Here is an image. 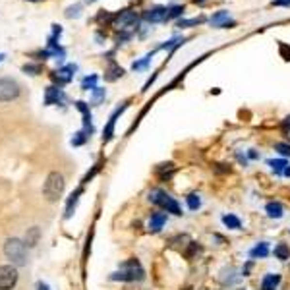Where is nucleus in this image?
Returning a JSON list of instances; mask_svg holds the SVG:
<instances>
[{"instance_id":"9d476101","label":"nucleus","mask_w":290,"mask_h":290,"mask_svg":"<svg viewBox=\"0 0 290 290\" xmlns=\"http://www.w3.org/2000/svg\"><path fill=\"white\" fill-rule=\"evenodd\" d=\"M166 221H168V213H164V211H161V209H159V211H153L151 217H149V223H147L149 232H153V234L161 232L162 226L166 225Z\"/></svg>"},{"instance_id":"b1692460","label":"nucleus","mask_w":290,"mask_h":290,"mask_svg":"<svg viewBox=\"0 0 290 290\" xmlns=\"http://www.w3.org/2000/svg\"><path fill=\"white\" fill-rule=\"evenodd\" d=\"M97 81H99V76L91 74V76L83 78V81H81V89H83V91H93V89L97 87Z\"/></svg>"},{"instance_id":"f257e3e1","label":"nucleus","mask_w":290,"mask_h":290,"mask_svg":"<svg viewBox=\"0 0 290 290\" xmlns=\"http://www.w3.org/2000/svg\"><path fill=\"white\" fill-rule=\"evenodd\" d=\"M147 199H149L155 207H159L161 211H164V213H168V215H174V217H182V215H184L180 203H178L168 192H164L162 188H153V190H149Z\"/></svg>"},{"instance_id":"20e7f679","label":"nucleus","mask_w":290,"mask_h":290,"mask_svg":"<svg viewBox=\"0 0 290 290\" xmlns=\"http://www.w3.org/2000/svg\"><path fill=\"white\" fill-rule=\"evenodd\" d=\"M64 176L60 172H50L47 178H45V184H43V195L48 199V201H58L64 193Z\"/></svg>"},{"instance_id":"7c9ffc66","label":"nucleus","mask_w":290,"mask_h":290,"mask_svg":"<svg viewBox=\"0 0 290 290\" xmlns=\"http://www.w3.org/2000/svg\"><path fill=\"white\" fill-rule=\"evenodd\" d=\"M203 21V17H193V19H178V27H193V25H199Z\"/></svg>"},{"instance_id":"49530a36","label":"nucleus","mask_w":290,"mask_h":290,"mask_svg":"<svg viewBox=\"0 0 290 290\" xmlns=\"http://www.w3.org/2000/svg\"><path fill=\"white\" fill-rule=\"evenodd\" d=\"M29 2H39V0H29Z\"/></svg>"},{"instance_id":"ddd939ff","label":"nucleus","mask_w":290,"mask_h":290,"mask_svg":"<svg viewBox=\"0 0 290 290\" xmlns=\"http://www.w3.org/2000/svg\"><path fill=\"white\" fill-rule=\"evenodd\" d=\"M283 283V277L279 273H265L263 279H261V285L259 289L261 290H277Z\"/></svg>"},{"instance_id":"cd10ccee","label":"nucleus","mask_w":290,"mask_h":290,"mask_svg":"<svg viewBox=\"0 0 290 290\" xmlns=\"http://www.w3.org/2000/svg\"><path fill=\"white\" fill-rule=\"evenodd\" d=\"M275 151H277L283 159H287V157H290V144H287V142H277V144H275Z\"/></svg>"},{"instance_id":"de8ad7c7","label":"nucleus","mask_w":290,"mask_h":290,"mask_svg":"<svg viewBox=\"0 0 290 290\" xmlns=\"http://www.w3.org/2000/svg\"><path fill=\"white\" fill-rule=\"evenodd\" d=\"M289 232H290V230H289Z\"/></svg>"},{"instance_id":"4468645a","label":"nucleus","mask_w":290,"mask_h":290,"mask_svg":"<svg viewBox=\"0 0 290 290\" xmlns=\"http://www.w3.org/2000/svg\"><path fill=\"white\" fill-rule=\"evenodd\" d=\"M269 254H271L269 242H258V244H256L254 248H250V252H248L250 259H265V258H269Z\"/></svg>"},{"instance_id":"72a5a7b5","label":"nucleus","mask_w":290,"mask_h":290,"mask_svg":"<svg viewBox=\"0 0 290 290\" xmlns=\"http://www.w3.org/2000/svg\"><path fill=\"white\" fill-rule=\"evenodd\" d=\"M184 41H186L184 37H174V39H170L168 43H164L161 48H168V50H172V48H176L178 45H184Z\"/></svg>"},{"instance_id":"c03bdc74","label":"nucleus","mask_w":290,"mask_h":290,"mask_svg":"<svg viewBox=\"0 0 290 290\" xmlns=\"http://www.w3.org/2000/svg\"><path fill=\"white\" fill-rule=\"evenodd\" d=\"M4 58H6V54H2V52H0V62H2Z\"/></svg>"},{"instance_id":"473e14b6","label":"nucleus","mask_w":290,"mask_h":290,"mask_svg":"<svg viewBox=\"0 0 290 290\" xmlns=\"http://www.w3.org/2000/svg\"><path fill=\"white\" fill-rule=\"evenodd\" d=\"M151 56H153V52H151V54H147V56H144L142 60L134 62V64H132V68H134V70H145V68L149 66V62H151Z\"/></svg>"},{"instance_id":"f8f14e48","label":"nucleus","mask_w":290,"mask_h":290,"mask_svg":"<svg viewBox=\"0 0 290 290\" xmlns=\"http://www.w3.org/2000/svg\"><path fill=\"white\" fill-rule=\"evenodd\" d=\"M166 14H168L166 6H153V8H149V10H145L144 12V19L145 21H151V23L164 21V19H168Z\"/></svg>"},{"instance_id":"4be33fe9","label":"nucleus","mask_w":290,"mask_h":290,"mask_svg":"<svg viewBox=\"0 0 290 290\" xmlns=\"http://www.w3.org/2000/svg\"><path fill=\"white\" fill-rule=\"evenodd\" d=\"M186 205H188L190 211H199L201 205H203L201 195H199V193H188V195H186Z\"/></svg>"},{"instance_id":"a19ab883","label":"nucleus","mask_w":290,"mask_h":290,"mask_svg":"<svg viewBox=\"0 0 290 290\" xmlns=\"http://www.w3.org/2000/svg\"><path fill=\"white\" fill-rule=\"evenodd\" d=\"M37 290H50V289H48L47 283H41V281H39V283H37Z\"/></svg>"},{"instance_id":"2f4dec72","label":"nucleus","mask_w":290,"mask_h":290,"mask_svg":"<svg viewBox=\"0 0 290 290\" xmlns=\"http://www.w3.org/2000/svg\"><path fill=\"white\" fill-rule=\"evenodd\" d=\"M91 93H93V95H91V101H93L95 105H97V103H101V101L107 97V91H105V89H101V87H95Z\"/></svg>"},{"instance_id":"0eeeda50","label":"nucleus","mask_w":290,"mask_h":290,"mask_svg":"<svg viewBox=\"0 0 290 290\" xmlns=\"http://www.w3.org/2000/svg\"><path fill=\"white\" fill-rule=\"evenodd\" d=\"M17 269L16 265H0V290H12L17 285Z\"/></svg>"},{"instance_id":"37998d69","label":"nucleus","mask_w":290,"mask_h":290,"mask_svg":"<svg viewBox=\"0 0 290 290\" xmlns=\"http://www.w3.org/2000/svg\"><path fill=\"white\" fill-rule=\"evenodd\" d=\"M193 2H195V4H203L205 0H193Z\"/></svg>"},{"instance_id":"a18cd8bd","label":"nucleus","mask_w":290,"mask_h":290,"mask_svg":"<svg viewBox=\"0 0 290 290\" xmlns=\"http://www.w3.org/2000/svg\"><path fill=\"white\" fill-rule=\"evenodd\" d=\"M85 2H87V4H89V2H95V0H85Z\"/></svg>"},{"instance_id":"1a4fd4ad","label":"nucleus","mask_w":290,"mask_h":290,"mask_svg":"<svg viewBox=\"0 0 290 290\" xmlns=\"http://www.w3.org/2000/svg\"><path fill=\"white\" fill-rule=\"evenodd\" d=\"M76 72H78V66H76V64H66V66H62L58 72H52V74H50V80H52L54 83H58V87H60V85H64V83H70Z\"/></svg>"},{"instance_id":"ea45409f","label":"nucleus","mask_w":290,"mask_h":290,"mask_svg":"<svg viewBox=\"0 0 290 290\" xmlns=\"http://www.w3.org/2000/svg\"><path fill=\"white\" fill-rule=\"evenodd\" d=\"M281 52H283L285 60H290V48L287 47V45H281Z\"/></svg>"},{"instance_id":"e433bc0d","label":"nucleus","mask_w":290,"mask_h":290,"mask_svg":"<svg viewBox=\"0 0 290 290\" xmlns=\"http://www.w3.org/2000/svg\"><path fill=\"white\" fill-rule=\"evenodd\" d=\"M236 159H238V162H240V164L248 166V155H242L240 151H236Z\"/></svg>"},{"instance_id":"412c9836","label":"nucleus","mask_w":290,"mask_h":290,"mask_svg":"<svg viewBox=\"0 0 290 290\" xmlns=\"http://www.w3.org/2000/svg\"><path fill=\"white\" fill-rule=\"evenodd\" d=\"M273 256H275V259H279V261H289V259H290L289 244H285V242H279V244L273 248Z\"/></svg>"},{"instance_id":"c756f323","label":"nucleus","mask_w":290,"mask_h":290,"mask_svg":"<svg viewBox=\"0 0 290 290\" xmlns=\"http://www.w3.org/2000/svg\"><path fill=\"white\" fill-rule=\"evenodd\" d=\"M64 14H66V17H80V14H81V4H74V6H68Z\"/></svg>"},{"instance_id":"f3484780","label":"nucleus","mask_w":290,"mask_h":290,"mask_svg":"<svg viewBox=\"0 0 290 290\" xmlns=\"http://www.w3.org/2000/svg\"><path fill=\"white\" fill-rule=\"evenodd\" d=\"M221 223H223L228 230H242V221H240V217H236L234 213H225V215H221Z\"/></svg>"},{"instance_id":"c9c22d12","label":"nucleus","mask_w":290,"mask_h":290,"mask_svg":"<svg viewBox=\"0 0 290 290\" xmlns=\"http://www.w3.org/2000/svg\"><path fill=\"white\" fill-rule=\"evenodd\" d=\"M246 155H248V161H259V159H261V155H259L256 149H248Z\"/></svg>"},{"instance_id":"6e6552de","label":"nucleus","mask_w":290,"mask_h":290,"mask_svg":"<svg viewBox=\"0 0 290 290\" xmlns=\"http://www.w3.org/2000/svg\"><path fill=\"white\" fill-rule=\"evenodd\" d=\"M128 105H130V101H124L122 103V107H118L113 114H111V118H109V122H107V126H105V130H103V144H109L113 138H114V126H116V118L128 109Z\"/></svg>"},{"instance_id":"5701e85b","label":"nucleus","mask_w":290,"mask_h":290,"mask_svg":"<svg viewBox=\"0 0 290 290\" xmlns=\"http://www.w3.org/2000/svg\"><path fill=\"white\" fill-rule=\"evenodd\" d=\"M81 192H83V190H81V188H78V190L70 195V199H68V207H66V215H64L66 219H70V217H72V213H74V209H76V205H78V201H80Z\"/></svg>"},{"instance_id":"423d86ee","label":"nucleus","mask_w":290,"mask_h":290,"mask_svg":"<svg viewBox=\"0 0 290 290\" xmlns=\"http://www.w3.org/2000/svg\"><path fill=\"white\" fill-rule=\"evenodd\" d=\"M21 93L17 81L10 80V78H0V103H8V101H14L17 99Z\"/></svg>"},{"instance_id":"58836bf2","label":"nucleus","mask_w":290,"mask_h":290,"mask_svg":"<svg viewBox=\"0 0 290 290\" xmlns=\"http://www.w3.org/2000/svg\"><path fill=\"white\" fill-rule=\"evenodd\" d=\"M281 128H283L285 132H290V114L285 118V120H283V122H281Z\"/></svg>"},{"instance_id":"dca6fc26","label":"nucleus","mask_w":290,"mask_h":290,"mask_svg":"<svg viewBox=\"0 0 290 290\" xmlns=\"http://www.w3.org/2000/svg\"><path fill=\"white\" fill-rule=\"evenodd\" d=\"M174 172H176V166H174V162H161V164H157L155 166V174L164 182V180H170L172 176H174Z\"/></svg>"},{"instance_id":"a878e982","label":"nucleus","mask_w":290,"mask_h":290,"mask_svg":"<svg viewBox=\"0 0 290 290\" xmlns=\"http://www.w3.org/2000/svg\"><path fill=\"white\" fill-rule=\"evenodd\" d=\"M166 10H168V14H166L168 19H176V17H180V16L184 14V6H182V4H172V6H168Z\"/></svg>"},{"instance_id":"7ed1b4c3","label":"nucleus","mask_w":290,"mask_h":290,"mask_svg":"<svg viewBox=\"0 0 290 290\" xmlns=\"http://www.w3.org/2000/svg\"><path fill=\"white\" fill-rule=\"evenodd\" d=\"M4 256L12 261V265H25L27 263V248L25 242L19 238H8L4 242Z\"/></svg>"},{"instance_id":"f704fd0d","label":"nucleus","mask_w":290,"mask_h":290,"mask_svg":"<svg viewBox=\"0 0 290 290\" xmlns=\"http://www.w3.org/2000/svg\"><path fill=\"white\" fill-rule=\"evenodd\" d=\"M76 109L81 113V114H87L89 113V105L85 101H76Z\"/></svg>"},{"instance_id":"393cba45","label":"nucleus","mask_w":290,"mask_h":290,"mask_svg":"<svg viewBox=\"0 0 290 290\" xmlns=\"http://www.w3.org/2000/svg\"><path fill=\"white\" fill-rule=\"evenodd\" d=\"M39 236H41V230H39L37 226L29 228V232L25 234V244H27V246H35V244L39 242Z\"/></svg>"},{"instance_id":"39448f33","label":"nucleus","mask_w":290,"mask_h":290,"mask_svg":"<svg viewBox=\"0 0 290 290\" xmlns=\"http://www.w3.org/2000/svg\"><path fill=\"white\" fill-rule=\"evenodd\" d=\"M138 14L132 10H122L116 16H113V27H116L118 31H128L134 33V29H138Z\"/></svg>"},{"instance_id":"79ce46f5","label":"nucleus","mask_w":290,"mask_h":290,"mask_svg":"<svg viewBox=\"0 0 290 290\" xmlns=\"http://www.w3.org/2000/svg\"><path fill=\"white\" fill-rule=\"evenodd\" d=\"M283 176H285V178H290V162H289V166L285 168V174H283Z\"/></svg>"},{"instance_id":"bb28decb","label":"nucleus","mask_w":290,"mask_h":290,"mask_svg":"<svg viewBox=\"0 0 290 290\" xmlns=\"http://www.w3.org/2000/svg\"><path fill=\"white\" fill-rule=\"evenodd\" d=\"M91 136H87L83 130L81 132H78V134H74V138H72V145L74 147H80V145H85L87 144V140H89Z\"/></svg>"},{"instance_id":"2eb2a0df","label":"nucleus","mask_w":290,"mask_h":290,"mask_svg":"<svg viewBox=\"0 0 290 290\" xmlns=\"http://www.w3.org/2000/svg\"><path fill=\"white\" fill-rule=\"evenodd\" d=\"M265 213H267L269 219L279 221V219L285 217V205L281 201H267L265 203Z\"/></svg>"},{"instance_id":"4c0bfd02","label":"nucleus","mask_w":290,"mask_h":290,"mask_svg":"<svg viewBox=\"0 0 290 290\" xmlns=\"http://www.w3.org/2000/svg\"><path fill=\"white\" fill-rule=\"evenodd\" d=\"M252 267H254V259H252V261H248V263H246V267L242 269V273H244V277H248V275H250V271H252Z\"/></svg>"},{"instance_id":"a211bd4d","label":"nucleus","mask_w":290,"mask_h":290,"mask_svg":"<svg viewBox=\"0 0 290 290\" xmlns=\"http://www.w3.org/2000/svg\"><path fill=\"white\" fill-rule=\"evenodd\" d=\"M228 17H230V14H228L226 10H221V12H217V14L211 16V23H213L215 27H228V25H234V21H230Z\"/></svg>"},{"instance_id":"f03ea898","label":"nucleus","mask_w":290,"mask_h":290,"mask_svg":"<svg viewBox=\"0 0 290 290\" xmlns=\"http://www.w3.org/2000/svg\"><path fill=\"white\" fill-rule=\"evenodd\" d=\"M145 279V269L138 259H126L120 263L118 271L111 275V281H120V283H140Z\"/></svg>"},{"instance_id":"c85d7f7f","label":"nucleus","mask_w":290,"mask_h":290,"mask_svg":"<svg viewBox=\"0 0 290 290\" xmlns=\"http://www.w3.org/2000/svg\"><path fill=\"white\" fill-rule=\"evenodd\" d=\"M21 70H23L25 74H29V76H39V74L43 72L41 64H23V66H21Z\"/></svg>"},{"instance_id":"aec40b11","label":"nucleus","mask_w":290,"mask_h":290,"mask_svg":"<svg viewBox=\"0 0 290 290\" xmlns=\"http://www.w3.org/2000/svg\"><path fill=\"white\" fill-rule=\"evenodd\" d=\"M267 166L275 172V176H283V174H285V168L289 166V161H287V159H269V161H267Z\"/></svg>"},{"instance_id":"6ab92c4d","label":"nucleus","mask_w":290,"mask_h":290,"mask_svg":"<svg viewBox=\"0 0 290 290\" xmlns=\"http://www.w3.org/2000/svg\"><path fill=\"white\" fill-rule=\"evenodd\" d=\"M124 76V70L114 62V60H111V64H109V68H107V72H105V80L107 81H114V80H118V78H122Z\"/></svg>"},{"instance_id":"9b49d317","label":"nucleus","mask_w":290,"mask_h":290,"mask_svg":"<svg viewBox=\"0 0 290 290\" xmlns=\"http://www.w3.org/2000/svg\"><path fill=\"white\" fill-rule=\"evenodd\" d=\"M66 101V95L60 87L56 85H48L45 89V105H62Z\"/></svg>"}]
</instances>
